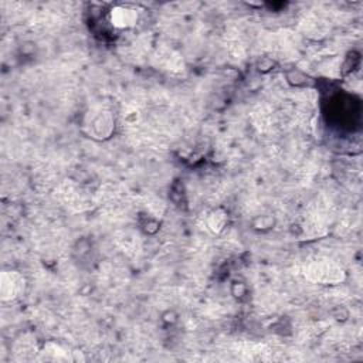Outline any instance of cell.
Instances as JSON below:
<instances>
[{
  "label": "cell",
  "instance_id": "1",
  "mask_svg": "<svg viewBox=\"0 0 363 363\" xmlns=\"http://www.w3.org/2000/svg\"><path fill=\"white\" fill-rule=\"evenodd\" d=\"M305 277L318 284L323 285H333L339 284L345 279V271L342 267L332 261L320 259V261H313L306 265L305 268Z\"/></svg>",
  "mask_w": 363,
  "mask_h": 363
},
{
  "label": "cell",
  "instance_id": "2",
  "mask_svg": "<svg viewBox=\"0 0 363 363\" xmlns=\"http://www.w3.org/2000/svg\"><path fill=\"white\" fill-rule=\"evenodd\" d=\"M26 291V278L21 272L10 269L0 275V298L1 301L18 299Z\"/></svg>",
  "mask_w": 363,
  "mask_h": 363
},
{
  "label": "cell",
  "instance_id": "3",
  "mask_svg": "<svg viewBox=\"0 0 363 363\" xmlns=\"http://www.w3.org/2000/svg\"><path fill=\"white\" fill-rule=\"evenodd\" d=\"M113 118L112 115L105 111V109H98L95 112H89L86 122H85V128L88 130V133L92 138L96 139H105L108 138L112 130H113Z\"/></svg>",
  "mask_w": 363,
  "mask_h": 363
},
{
  "label": "cell",
  "instance_id": "4",
  "mask_svg": "<svg viewBox=\"0 0 363 363\" xmlns=\"http://www.w3.org/2000/svg\"><path fill=\"white\" fill-rule=\"evenodd\" d=\"M111 24L116 28H130L135 27L139 20V13L129 6H115L109 13Z\"/></svg>",
  "mask_w": 363,
  "mask_h": 363
},
{
  "label": "cell",
  "instance_id": "5",
  "mask_svg": "<svg viewBox=\"0 0 363 363\" xmlns=\"http://www.w3.org/2000/svg\"><path fill=\"white\" fill-rule=\"evenodd\" d=\"M227 223V214L223 210H216L213 213H210V216L207 217V227L213 231V233H218L224 228Z\"/></svg>",
  "mask_w": 363,
  "mask_h": 363
}]
</instances>
